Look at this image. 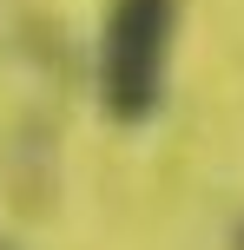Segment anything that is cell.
Listing matches in <instances>:
<instances>
[{"label":"cell","instance_id":"obj_1","mask_svg":"<svg viewBox=\"0 0 244 250\" xmlns=\"http://www.w3.org/2000/svg\"><path fill=\"white\" fill-rule=\"evenodd\" d=\"M178 0H112L99 26V105L112 125H145L165 105Z\"/></svg>","mask_w":244,"mask_h":250},{"label":"cell","instance_id":"obj_2","mask_svg":"<svg viewBox=\"0 0 244 250\" xmlns=\"http://www.w3.org/2000/svg\"><path fill=\"white\" fill-rule=\"evenodd\" d=\"M238 250H244V230H238Z\"/></svg>","mask_w":244,"mask_h":250}]
</instances>
